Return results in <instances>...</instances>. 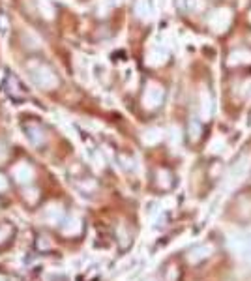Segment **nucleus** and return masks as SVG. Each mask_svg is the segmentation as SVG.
I'll use <instances>...</instances> for the list:
<instances>
[{
  "label": "nucleus",
  "mask_w": 251,
  "mask_h": 281,
  "mask_svg": "<svg viewBox=\"0 0 251 281\" xmlns=\"http://www.w3.org/2000/svg\"><path fill=\"white\" fill-rule=\"evenodd\" d=\"M247 21L251 22V11H249V13H247Z\"/></svg>",
  "instance_id": "19"
},
{
  "label": "nucleus",
  "mask_w": 251,
  "mask_h": 281,
  "mask_svg": "<svg viewBox=\"0 0 251 281\" xmlns=\"http://www.w3.org/2000/svg\"><path fill=\"white\" fill-rule=\"evenodd\" d=\"M0 281H8V279H6V277H4V275H2V274H0Z\"/></svg>",
  "instance_id": "18"
},
{
  "label": "nucleus",
  "mask_w": 251,
  "mask_h": 281,
  "mask_svg": "<svg viewBox=\"0 0 251 281\" xmlns=\"http://www.w3.org/2000/svg\"><path fill=\"white\" fill-rule=\"evenodd\" d=\"M8 236H10V229H0V244H2V242H6V238H8Z\"/></svg>",
  "instance_id": "15"
},
{
  "label": "nucleus",
  "mask_w": 251,
  "mask_h": 281,
  "mask_svg": "<svg viewBox=\"0 0 251 281\" xmlns=\"http://www.w3.org/2000/svg\"><path fill=\"white\" fill-rule=\"evenodd\" d=\"M45 214H47V219H49V221H53V223H56V221L62 218V210H60V206H56V204H51V206H47Z\"/></svg>",
  "instance_id": "12"
},
{
  "label": "nucleus",
  "mask_w": 251,
  "mask_h": 281,
  "mask_svg": "<svg viewBox=\"0 0 251 281\" xmlns=\"http://www.w3.org/2000/svg\"><path fill=\"white\" fill-rule=\"evenodd\" d=\"M199 133H201V128H199V124H191V139H199Z\"/></svg>",
  "instance_id": "14"
},
{
  "label": "nucleus",
  "mask_w": 251,
  "mask_h": 281,
  "mask_svg": "<svg viewBox=\"0 0 251 281\" xmlns=\"http://www.w3.org/2000/svg\"><path fill=\"white\" fill-rule=\"evenodd\" d=\"M13 174H15V180L19 182V184H28L30 180H32L34 176V171L30 165H27V163H21L19 167L13 171Z\"/></svg>",
  "instance_id": "6"
},
{
  "label": "nucleus",
  "mask_w": 251,
  "mask_h": 281,
  "mask_svg": "<svg viewBox=\"0 0 251 281\" xmlns=\"http://www.w3.org/2000/svg\"><path fill=\"white\" fill-rule=\"evenodd\" d=\"M247 171H249V157H240V159L235 163V167L229 171V176H227L229 185H238L240 184L242 180L246 178Z\"/></svg>",
  "instance_id": "4"
},
{
  "label": "nucleus",
  "mask_w": 251,
  "mask_h": 281,
  "mask_svg": "<svg viewBox=\"0 0 251 281\" xmlns=\"http://www.w3.org/2000/svg\"><path fill=\"white\" fill-rule=\"evenodd\" d=\"M28 137H30V139H32V143H36V145H39V143H41V140H43V137H41V131H39V129H28Z\"/></svg>",
  "instance_id": "13"
},
{
  "label": "nucleus",
  "mask_w": 251,
  "mask_h": 281,
  "mask_svg": "<svg viewBox=\"0 0 251 281\" xmlns=\"http://www.w3.org/2000/svg\"><path fill=\"white\" fill-rule=\"evenodd\" d=\"M162 129H148V131H145V135H143V140H145L146 145H156V143H159L162 140Z\"/></svg>",
  "instance_id": "11"
},
{
  "label": "nucleus",
  "mask_w": 251,
  "mask_h": 281,
  "mask_svg": "<svg viewBox=\"0 0 251 281\" xmlns=\"http://www.w3.org/2000/svg\"><path fill=\"white\" fill-rule=\"evenodd\" d=\"M6 188H8V182H6V178L2 176V174H0V191L6 190Z\"/></svg>",
  "instance_id": "16"
},
{
  "label": "nucleus",
  "mask_w": 251,
  "mask_h": 281,
  "mask_svg": "<svg viewBox=\"0 0 251 281\" xmlns=\"http://www.w3.org/2000/svg\"><path fill=\"white\" fill-rule=\"evenodd\" d=\"M244 235H246L247 242H249V244H251V229H247V230H246V232H244Z\"/></svg>",
  "instance_id": "17"
},
{
  "label": "nucleus",
  "mask_w": 251,
  "mask_h": 281,
  "mask_svg": "<svg viewBox=\"0 0 251 281\" xmlns=\"http://www.w3.org/2000/svg\"><path fill=\"white\" fill-rule=\"evenodd\" d=\"M135 13H137V17H141V19H148L152 13L150 2H148V0H137V2H135Z\"/></svg>",
  "instance_id": "9"
},
{
  "label": "nucleus",
  "mask_w": 251,
  "mask_h": 281,
  "mask_svg": "<svg viewBox=\"0 0 251 281\" xmlns=\"http://www.w3.org/2000/svg\"><path fill=\"white\" fill-rule=\"evenodd\" d=\"M210 27L216 30V32H225L231 25V11L227 8H219V10H214L210 13Z\"/></svg>",
  "instance_id": "2"
},
{
  "label": "nucleus",
  "mask_w": 251,
  "mask_h": 281,
  "mask_svg": "<svg viewBox=\"0 0 251 281\" xmlns=\"http://www.w3.org/2000/svg\"><path fill=\"white\" fill-rule=\"evenodd\" d=\"M34 81L39 84V86H43V88H55L56 84H58V79L55 77V73L51 72L49 67L45 66H36L34 67Z\"/></svg>",
  "instance_id": "3"
},
{
  "label": "nucleus",
  "mask_w": 251,
  "mask_h": 281,
  "mask_svg": "<svg viewBox=\"0 0 251 281\" xmlns=\"http://www.w3.org/2000/svg\"><path fill=\"white\" fill-rule=\"evenodd\" d=\"M81 229H83V225H81V221L79 219H67L66 223H64V227H62V232L66 236H73V235H79L81 232Z\"/></svg>",
  "instance_id": "8"
},
{
  "label": "nucleus",
  "mask_w": 251,
  "mask_h": 281,
  "mask_svg": "<svg viewBox=\"0 0 251 281\" xmlns=\"http://www.w3.org/2000/svg\"><path fill=\"white\" fill-rule=\"evenodd\" d=\"M148 281H156V279H148Z\"/></svg>",
  "instance_id": "20"
},
{
  "label": "nucleus",
  "mask_w": 251,
  "mask_h": 281,
  "mask_svg": "<svg viewBox=\"0 0 251 281\" xmlns=\"http://www.w3.org/2000/svg\"><path fill=\"white\" fill-rule=\"evenodd\" d=\"M201 114L204 120L210 118V114H212V100H210V94H208V92H202L201 96Z\"/></svg>",
  "instance_id": "10"
},
{
  "label": "nucleus",
  "mask_w": 251,
  "mask_h": 281,
  "mask_svg": "<svg viewBox=\"0 0 251 281\" xmlns=\"http://www.w3.org/2000/svg\"><path fill=\"white\" fill-rule=\"evenodd\" d=\"M246 64H251L249 49H236L229 55V66H246Z\"/></svg>",
  "instance_id": "5"
},
{
  "label": "nucleus",
  "mask_w": 251,
  "mask_h": 281,
  "mask_svg": "<svg viewBox=\"0 0 251 281\" xmlns=\"http://www.w3.org/2000/svg\"><path fill=\"white\" fill-rule=\"evenodd\" d=\"M163 96H165V92H163L162 84L148 83L145 88V94H143V103H145V107H148V109H156V107L162 105Z\"/></svg>",
  "instance_id": "1"
},
{
  "label": "nucleus",
  "mask_w": 251,
  "mask_h": 281,
  "mask_svg": "<svg viewBox=\"0 0 251 281\" xmlns=\"http://www.w3.org/2000/svg\"><path fill=\"white\" fill-rule=\"evenodd\" d=\"M210 253H212V246H210V244L201 246V247H197V249H193V251L190 253V261L191 263H199V261H202V259H207Z\"/></svg>",
  "instance_id": "7"
}]
</instances>
